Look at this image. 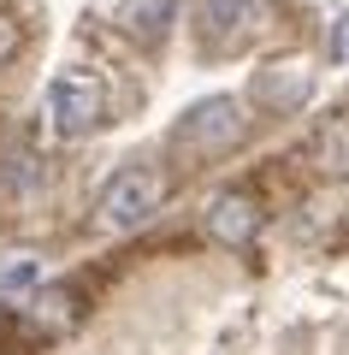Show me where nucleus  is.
Listing matches in <instances>:
<instances>
[{"mask_svg": "<svg viewBox=\"0 0 349 355\" xmlns=\"http://www.w3.org/2000/svg\"><path fill=\"white\" fill-rule=\"evenodd\" d=\"M101 113H107V89H101V77L60 71L48 83V119H53L60 137H89V130L101 125Z\"/></svg>", "mask_w": 349, "mask_h": 355, "instance_id": "nucleus-3", "label": "nucleus"}, {"mask_svg": "<svg viewBox=\"0 0 349 355\" xmlns=\"http://www.w3.org/2000/svg\"><path fill=\"white\" fill-rule=\"evenodd\" d=\"M196 24H201V48L231 53L255 36L261 24V0H196Z\"/></svg>", "mask_w": 349, "mask_h": 355, "instance_id": "nucleus-4", "label": "nucleus"}, {"mask_svg": "<svg viewBox=\"0 0 349 355\" xmlns=\"http://www.w3.org/2000/svg\"><path fill=\"white\" fill-rule=\"evenodd\" d=\"M249 89H255V101L273 107V113H296V107L314 95V71L302 60H278V65H266V71H255Z\"/></svg>", "mask_w": 349, "mask_h": 355, "instance_id": "nucleus-6", "label": "nucleus"}, {"mask_svg": "<svg viewBox=\"0 0 349 355\" xmlns=\"http://www.w3.org/2000/svg\"><path fill=\"white\" fill-rule=\"evenodd\" d=\"M325 53H332V60H349V12L332 24V42H325Z\"/></svg>", "mask_w": 349, "mask_h": 355, "instance_id": "nucleus-11", "label": "nucleus"}, {"mask_svg": "<svg viewBox=\"0 0 349 355\" xmlns=\"http://www.w3.org/2000/svg\"><path fill=\"white\" fill-rule=\"evenodd\" d=\"M12 53H18V24H12V18H0V65L12 60Z\"/></svg>", "mask_w": 349, "mask_h": 355, "instance_id": "nucleus-12", "label": "nucleus"}, {"mask_svg": "<svg viewBox=\"0 0 349 355\" xmlns=\"http://www.w3.org/2000/svg\"><path fill=\"white\" fill-rule=\"evenodd\" d=\"M160 196H166V178L154 166H125V172H112L95 196V219L107 231H137L160 214Z\"/></svg>", "mask_w": 349, "mask_h": 355, "instance_id": "nucleus-2", "label": "nucleus"}, {"mask_svg": "<svg viewBox=\"0 0 349 355\" xmlns=\"http://www.w3.org/2000/svg\"><path fill=\"white\" fill-rule=\"evenodd\" d=\"M243 130H249L243 107L231 101V95H207V101H196L184 119H178L172 154L178 160H219V154H231L243 142Z\"/></svg>", "mask_w": 349, "mask_h": 355, "instance_id": "nucleus-1", "label": "nucleus"}, {"mask_svg": "<svg viewBox=\"0 0 349 355\" xmlns=\"http://www.w3.org/2000/svg\"><path fill=\"white\" fill-rule=\"evenodd\" d=\"M30 184H36V160H30V148L6 142V148H0V202L30 196Z\"/></svg>", "mask_w": 349, "mask_h": 355, "instance_id": "nucleus-9", "label": "nucleus"}, {"mask_svg": "<svg viewBox=\"0 0 349 355\" xmlns=\"http://www.w3.org/2000/svg\"><path fill=\"white\" fill-rule=\"evenodd\" d=\"M308 166H314V172H325V178H349V119H332V125L314 130Z\"/></svg>", "mask_w": 349, "mask_h": 355, "instance_id": "nucleus-8", "label": "nucleus"}, {"mask_svg": "<svg viewBox=\"0 0 349 355\" xmlns=\"http://www.w3.org/2000/svg\"><path fill=\"white\" fill-rule=\"evenodd\" d=\"M172 12H178V0H125L112 12V24L125 30V36H137V42H160L166 24H172Z\"/></svg>", "mask_w": 349, "mask_h": 355, "instance_id": "nucleus-7", "label": "nucleus"}, {"mask_svg": "<svg viewBox=\"0 0 349 355\" xmlns=\"http://www.w3.org/2000/svg\"><path fill=\"white\" fill-rule=\"evenodd\" d=\"M207 231L225 243V249H249L255 237H261V202L243 190H225L207 202Z\"/></svg>", "mask_w": 349, "mask_h": 355, "instance_id": "nucleus-5", "label": "nucleus"}, {"mask_svg": "<svg viewBox=\"0 0 349 355\" xmlns=\"http://www.w3.org/2000/svg\"><path fill=\"white\" fill-rule=\"evenodd\" d=\"M0 291H6V296H24V291H36V261H18V266H6V272H0Z\"/></svg>", "mask_w": 349, "mask_h": 355, "instance_id": "nucleus-10", "label": "nucleus"}]
</instances>
